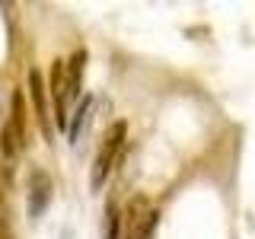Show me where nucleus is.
<instances>
[{
	"mask_svg": "<svg viewBox=\"0 0 255 239\" xmlns=\"http://www.w3.org/2000/svg\"><path fill=\"white\" fill-rule=\"evenodd\" d=\"M125 137H128V124H125V121H115V124L106 131V137H102L99 150H96V159H93V172H90L93 191H99L102 185H106L112 166H115V159H118V153H122V147H125Z\"/></svg>",
	"mask_w": 255,
	"mask_h": 239,
	"instance_id": "f257e3e1",
	"label": "nucleus"
},
{
	"mask_svg": "<svg viewBox=\"0 0 255 239\" xmlns=\"http://www.w3.org/2000/svg\"><path fill=\"white\" fill-rule=\"evenodd\" d=\"M156 220H159V211H156V207H150V201L143 195H134L131 204H128V217H125V223H128V239H150Z\"/></svg>",
	"mask_w": 255,
	"mask_h": 239,
	"instance_id": "f03ea898",
	"label": "nucleus"
},
{
	"mask_svg": "<svg viewBox=\"0 0 255 239\" xmlns=\"http://www.w3.org/2000/svg\"><path fill=\"white\" fill-rule=\"evenodd\" d=\"M51 106H54V121L64 131L70 121H67V61H54L51 64Z\"/></svg>",
	"mask_w": 255,
	"mask_h": 239,
	"instance_id": "7ed1b4c3",
	"label": "nucleus"
},
{
	"mask_svg": "<svg viewBox=\"0 0 255 239\" xmlns=\"http://www.w3.org/2000/svg\"><path fill=\"white\" fill-rule=\"evenodd\" d=\"M51 175H48L45 169H32L29 175V217L38 220L42 214L48 211V204H51Z\"/></svg>",
	"mask_w": 255,
	"mask_h": 239,
	"instance_id": "20e7f679",
	"label": "nucleus"
},
{
	"mask_svg": "<svg viewBox=\"0 0 255 239\" xmlns=\"http://www.w3.org/2000/svg\"><path fill=\"white\" fill-rule=\"evenodd\" d=\"M29 90H32V102H35V118H38V127H42L45 137H51L54 127H51V112H48V96H45V80L35 67L29 70Z\"/></svg>",
	"mask_w": 255,
	"mask_h": 239,
	"instance_id": "39448f33",
	"label": "nucleus"
},
{
	"mask_svg": "<svg viewBox=\"0 0 255 239\" xmlns=\"http://www.w3.org/2000/svg\"><path fill=\"white\" fill-rule=\"evenodd\" d=\"M83 70H86V51L80 48V51H74V58L67 61V102H70V99H80Z\"/></svg>",
	"mask_w": 255,
	"mask_h": 239,
	"instance_id": "423d86ee",
	"label": "nucleus"
},
{
	"mask_svg": "<svg viewBox=\"0 0 255 239\" xmlns=\"http://www.w3.org/2000/svg\"><path fill=\"white\" fill-rule=\"evenodd\" d=\"M10 131L19 137V143L26 147V96L22 93H13V106H10Z\"/></svg>",
	"mask_w": 255,
	"mask_h": 239,
	"instance_id": "0eeeda50",
	"label": "nucleus"
},
{
	"mask_svg": "<svg viewBox=\"0 0 255 239\" xmlns=\"http://www.w3.org/2000/svg\"><path fill=\"white\" fill-rule=\"evenodd\" d=\"M122 236V217H118V207L109 204L106 207V230H102V239H118Z\"/></svg>",
	"mask_w": 255,
	"mask_h": 239,
	"instance_id": "6e6552de",
	"label": "nucleus"
},
{
	"mask_svg": "<svg viewBox=\"0 0 255 239\" xmlns=\"http://www.w3.org/2000/svg\"><path fill=\"white\" fill-rule=\"evenodd\" d=\"M90 106H93V99H90V96H86V99L77 106V112H74V121H70V127H67V137H70V143H77V140H80V124H83V115L90 112Z\"/></svg>",
	"mask_w": 255,
	"mask_h": 239,
	"instance_id": "1a4fd4ad",
	"label": "nucleus"
},
{
	"mask_svg": "<svg viewBox=\"0 0 255 239\" xmlns=\"http://www.w3.org/2000/svg\"><path fill=\"white\" fill-rule=\"evenodd\" d=\"M0 239H16L13 236V230H10V223H6V217L0 214Z\"/></svg>",
	"mask_w": 255,
	"mask_h": 239,
	"instance_id": "9d476101",
	"label": "nucleus"
}]
</instances>
